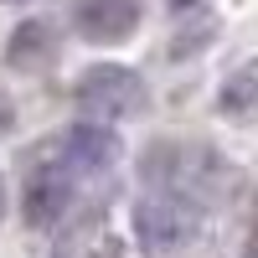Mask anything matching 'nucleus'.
Masks as SVG:
<instances>
[{"mask_svg": "<svg viewBox=\"0 0 258 258\" xmlns=\"http://www.w3.org/2000/svg\"><path fill=\"white\" fill-rule=\"evenodd\" d=\"M52 52H57V36H52V26H47L41 16L21 21V26L11 31V41H6V62H11V68H21V73L52 62Z\"/></svg>", "mask_w": 258, "mask_h": 258, "instance_id": "nucleus-6", "label": "nucleus"}, {"mask_svg": "<svg viewBox=\"0 0 258 258\" xmlns=\"http://www.w3.org/2000/svg\"><path fill=\"white\" fill-rule=\"evenodd\" d=\"M119 135L109 124H73L62 129V140L52 145V160L62 170H73V176H93V170H109L119 160Z\"/></svg>", "mask_w": 258, "mask_h": 258, "instance_id": "nucleus-3", "label": "nucleus"}, {"mask_svg": "<svg viewBox=\"0 0 258 258\" xmlns=\"http://www.w3.org/2000/svg\"><path fill=\"white\" fill-rule=\"evenodd\" d=\"M78 103L98 119H135L145 109V78L124 62H93L78 78Z\"/></svg>", "mask_w": 258, "mask_h": 258, "instance_id": "nucleus-2", "label": "nucleus"}, {"mask_svg": "<svg viewBox=\"0 0 258 258\" xmlns=\"http://www.w3.org/2000/svg\"><path fill=\"white\" fill-rule=\"evenodd\" d=\"M135 232H140V248L150 258H170L197 232V207L186 197H170V191H150L135 207Z\"/></svg>", "mask_w": 258, "mask_h": 258, "instance_id": "nucleus-1", "label": "nucleus"}, {"mask_svg": "<svg viewBox=\"0 0 258 258\" xmlns=\"http://www.w3.org/2000/svg\"><path fill=\"white\" fill-rule=\"evenodd\" d=\"M212 36H217V21H212L207 11H197V16L186 11V26H181L176 41H170V57H191V52H202Z\"/></svg>", "mask_w": 258, "mask_h": 258, "instance_id": "nucleus-7", "label": "nucleus"}, {"mask_svg": "<svg viewBox=\"0 0 258 258\" xmlns=\"http://www.w3.org/2000/svg\"><path fill=\"white\" fill-rule=\"evenodd\" d=\"M11 124H16V109H11V98H6V88H0V135H11Z\"/></svg>", "mask_w": 258, "mask_h": 258, "instance_id": "nucleus-9", "label": "nucleus"}, {"mask_svg": "<svg viewBox=\"0 0 258 258\" xmlns=\"http://www.w3.org/2000/svg\"><path fill=\"white\" fill-rule=\"evenodd\" d=\"M0 217H6V181H0Z\"/></svg>", "mask_w": 258, "mask_h": 258, "instance_id": "nucleus-10", "label": "nucleus"}, {"mask_svg": "<svg viewBox=\"0 0 258 258\" xmlns=\"http://www.w3.org/2000/svg\"><path fill=\"white\" fill-rule=\"evenodd\" d=\"M73 207V170H62L57 160H47L36 170V176L26 181V222L36 232H47L62 222V212Z\"/></svg>", "mask_w": 258, "mask_h": 258, "instance_id": "nucleus-5", "label": "nucleus"}, {"mask_svg": "<svg viewBox=\"0 0 258 258\" xmlns=\"http://www.w3.org/2000/svg\"><path fill=\"white\" fill-rule=\"evenodd\" d=\"M140 0H78L73 6V31L93 47H119L140 31Z\"/></svg>", "mask_w": 258, "mask_h": 258, "instance_id": "nucleus-4", "label": "nucleus"}, {"mask_svg": "<svg viewBox=\"0 0 258 258\" xmlns=\"http://www.w3.org/2000/svg\"><path fill=\"white\" fill-rule=\"evenodd\" d=\"M253 98H258V62H248L238 78H227V88H222V114H248Z\"/></svg>", "mask_w": 258, "mask_h": 258, "instance_id": "nucleus-8", "label": "nucleus"}]
</instances>
